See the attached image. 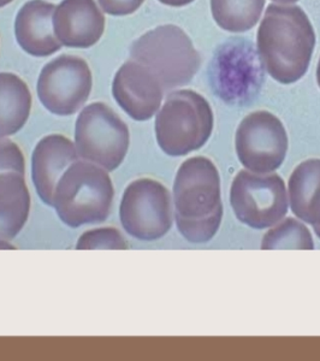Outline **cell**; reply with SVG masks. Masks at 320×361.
I'll use <instances>...</instances> for the list:
<instances>
[{
    "mask_svg": "<svg viewBox=\"0 0 320 361\" xmlns=\"http://www.w3.org/2000/svg\"><path fill=\"white\" fill-rule=\"evenodd\" d=\"M264 68L277 82L292 85L304 78L316 47V33L302 8L269 5L257 37Z\"/></svg>",
    "mask_w": 320,
    "mask_h": 361,
    "instance_id": "obj_1",
    "label": "cell"
},
{
    "mask_svg": "<svg viewBox=\"0 0 320 361\" xmlns=\"http://www.w3.org/2000/svg\"><path fill=\"white\" fill-rule=\"evenodd\" d=\"M177 229L192 243H206L216 236L223 219L222 189L217 166L206 157L182 163L173 183Z\"/></svg>",
    "mask_w": 320,
    "mask_h": 361,
    "instance_id": "obj_2",
    "label": "cell"
},
{
    "mask_svg": "<svg viewBox=\"0 0 320 361\" xmlns=\"http://www.w3.org/2000/svg\"><path fill=\"white\" fill-rule=\"evenodd\" d=\"M113 194L112 180L105 169L78 160L58 180L54 207L70 228L97 224L109 217Z\"/></svg>",
    "mask_w": 320,
    "mask_h": 361,
    "instance_id": "obj_3",
    "label": "cell"
},
{
    "mask_svg": "<svg viewBox=\"0 0 320 361\" xmlns=\"http://www.w3.org/2000/svg\"><path fill=\"white\" fill-rule=\"evenodd\" d=\"M154 126L160 149L170 157H183L209 141L214 132V111L195 90H176L168 95Z\"/></svg>",
    "mask_w": 320,
    "mask_h": 361,
    "instance_id": "obj_4",
    "label": "cell"
},
{
    "mask_svg": "<svg viewBox=\"0 0 320 361\" xmlns=\"http://www.w3.org/2000/svg\"><path fill=\"white\" fill-rule=\"evenodd\" d=\"M130 59L159 78L165 92L188 85L202 66V57L183 29L159 25L130 46Z\"/></svg>",
    "mask_w": 320,
    "mask_h": 361,
    "instance_id": "obj_5",
    "label": "cell"
},
{
    "mask_svg": "<svg viewBox=\"0 0 320 361\" xmlns=\"http://www.w3.org/2000/svg\"><path fill=\"white\" fill-rule=\"evenodd\" d=\"M265 80L264 66L253 44L234 37L218 47L209 64V82L214 93L230 105L251 102Z\"/></svg>",
    "mask_w": 320,
    "mask_h": 361,
    "instance_id": "obj_6",
    "label": "cell"
},
{
    "mask_svg": "<svg viewBox=\"0 0 320 361\" xmlns=\"http://www.w3.org/2000/svg\"><path fill=\"white\" fill-rule=\"evenodd\" d=\"M129 129L111 107L93 103L83 109L75 126L78 156L113 171L123 163L129 148Z\"/></svg>",
    "mask_w": 320,
    "mask_h": 361,
    "instance_id": "obj_7",
    "label": "cell"
},
{
    "mask_svg": "<svg viewBox=\"0 0 320 361\" xmlns=\"http://www.w3.org/2000/svg\"><path fill=\"white\" fill-rule=\"evenodd\" d=\"M285 183L276 173L241 170L230 187V205L240 222L253 229L271 228L288 212Z\"/></svg>",
    "mask_w": 320,
    "mask_h": 361,
    "instance_id": "obj_8",
    "label": "cell"
},
{
    "mask_svg": "<svg viewBox=\"0 0 320 361\" xmlns=\"http://www.w3.org/2000/svg\"><path fill=\"white\" fill-rule=\"evenodd\" d=\"M124 230L141 241H156L173 226L171 195L152 178H139L128 185L119 207Z\"/></svg>",
    "mask_w": 320,
    "mask_h": 361,
    "instance_id": "obj_9",
    "label": "cell"
},
{
    "mask_svg": "<svg viewBox=\"0 0 320 361\" xmlns=\"http://www.w3.org/2000/svg\"><path fill=\"white\" fill-rule=\"evenodd\" d=\"M288 147L289 140L282 121L264 110L246 116L235 135L238 160L252 173L276 171L283 164Z\"/></svg>",
    "mask_w": 320,
    "mask_h": 361,
    "instance_id": "obj_10",
    "label": "cell"
},
{
    "mask_svg": "<svg viewBox=\"0 0 320 361\" xmlns=\"http://www.w3.org/2000/svg\"><path fill=\"white\" fill-rule=\"evenodd\" d=\"M92 83L91 69L85 59L62 54L42 68L37 97L51 114L74 115L88 100Z\"/></svg>",
    "mask_w": 320,
    "mask_h": 361,
    "instance_id": "obj_11",
    "label": "cell"
},
{
    "mask_svg": "<svg viewBox=\"0 0 320 361\" xmlns=\"http://www.w3.org/2000/svg\"><path fill=\"white\" fill-rule=\"evenodd\" d=\"M165 90L147 66L129 59L119 68L112 82V94L121 109L135 121L152 118L161 106Z\"/></svg>",
    "mask_w": 320,
    "mask_h": 361,
    "instance_id": "obj_12",
    "label": "cell"
},
{
    "mask_svg": "<svg viewBox=\"0 0 320 361\" xmlns=\"http://www.w3.org/2000/svg\"><path fill=\"white\" fill-rule=\"evenodd\" d=\"M105 17L95 0H62L54 13L59 42L73 49H90L103 37Z\"/></svg>",
    "mask_w": 320,
    "mask_h": 361,
    "instance_id": "obj_13",
    "label": "cell"
},
{
    "mask_svg": "<svg viewBox=\"0 0 320 361\" xmlns=\"http://www.w3.org/2000/svg\"><path fill=\"white\" fill-rule=\"evenodd\" d=\"M78 152L66 136L52 134L37 142L32 157V178L39 197L54 206V188L70 165L78 161Z\"/></svg>",
    "mask_w": 320,
    "mask_h": 361,
    "instance_id": "obj_14",
    "label": "cell"
},
{
    "mask_svg": "<svg viewBox=\"0 0 320 361\" xmlns=\"http://www.w3.org/2000/svg\"><path fill=\"white\" fill-rule=\"evenodd\" d=\"M56 5L30 0L22 6L15 21V35L21 49L34 57H47L62 49L54 32Z\"/></svg>",
    "mask_w": 320,
    "mask_h": 361,
    "instance_id": "obj_15",
    "label": "cell"
},
{
    "mask_svg": "<svg viewBox=\"0 0 320 361\" xmlns=\"http://www.w3.org/2000/svg\"><path fill=\"white\" fill-rule=\"evenodd\" d=\"M288 194L292 212L300 221L320 226V159L304 160L294 169Z\"/></svg>",
    "mask_w": 320,
    "mask_h": 361,
    "instance_id": "obj_16",
    "label": "cell"
},
{
    "mask_svg": "<svg viewBox=\"0 0 320 361\" xmlns=\"http://www.w3.org/2000/svg\"><path fill=\"white\" fill-rule=\"evenodd\" d=\"M30 194L25 176L0 173V240L16 238L28 221Z\"/></svg>",
    "mask_w": 320,
    "mask_h": 361,
    "instance_id": "obj_17",
    "label": "cell"
},
{
    "mask_svg": "<svg viewBox=\"0 0 320 361\" xmlns=\"http://www.w3.org/2000/svg\"><path fill=\"white\" fill-rule=\"evenodd\" d=\"M30 109L32 94L25 81L11 73H0V137L21 130Z\"/></svg>",
    "mask_w": 320,
    "mask_h": 361,
    "instance_id": "obj_18",
    "label": "cell"
},
{
    "mask_svg": "<svg viewBox=\"0 0 320 361\" xmlns=\"http://www.w3.org/2000/svg\"><path fill=\"white\" fill-rule=\"evenodd\" d=\"M264 6L265 0H211L214 21L231 33L251 30L260 20Z\"/></svg>",
    "mask_w": 320,
    "mask_h": 361,
    "instance_id": "obj_19",
    "label": "cell"
},
{
    "mask_svg": "<svg viewBox=\"0 0 320 361\" xmlns=\"http://www.w3.org/2000/svg\"><path fill=\"white\" fill-rule=\"evenodd\" d=\"M261 250H313L312 234L302 221L285 218L264 235Z\"/></svg>",
    "mask_w": 320,
    "mask_h": 361,
    "instance_id": "obj_20",
    "label": "cell"
},
{
    "mask_svg": "<svg viewBox=\"0 0 320 361\" xmlns=\"http://www.w3.org/2000/svg\"><path fill=\"white\" fill-rule=\"evenodd\" d=\"M78 250H127L123 235L113 228L90 230L78 238Z\"/></svg>",
    "mask_w": 320,
    "mask_h": 361,
    "instance_id": "obj_21",
    "label": "cell"
},
{
    "mask_svg": "<svg viewBox=\"0 0 320 361\" xmlns=\"http://www.w3.org/2000/svg\"><path fill=\"white\" fill-rule=\"evenodd\" d=\"M17 173L25 176V161L21 148L11 140L0 137V173Z\"/></svg>",
    "mask_w": 320,
    "mask_h": 361,
    "instance_id": "obj_22",
    "label": "cell"
},
{
    "mask_svg": "<svg viewBox=\"0 0 320 361\" xmlns=\"http://www.w3.org/2000/svg\"><path fill=\"white\" fill-rule=\"evenodd\" d=\"M105 13L112 16H127L135 13L144 0H98Z\"/></svg>",
    "mask_w": 320,
    "mask_h": 361,
    "instance_id": "obj_23",
    "label": "cell"
},
{
    "mask_svg": "<svg viewBox=\"0 0 320 361\" xmlns=\"http://www.w3.org/2000/svg\"><path fill=\"white\" fill-rule=\"evenodd\" d=\"M161 4L168 5V6H173V8H181L185 5L193 3L194 0H159Z\"/></svg>",
    "mask_w": 320,
    "mask_h": 361,
    "instance_id": "obj_24",
    "label": "cell"
},
{
    "mask_svg": "<svg viewBox=\"0 0 320 361\" xmlns=\"http://www.w3.org/2000/svg\"><path fill=\"white\" fill-rule=\"evenodd\" d=\"M8 248H15V247L10 245L6 240H0V250H8Z\"/></svg>",
    "mask_w": 320,
    "mask_h": 361,
    "instance_id": "obj_25",
    "label": "cell"
},
{
    "mask_svg": "<svg viewBox=\"0 0 320 361\" xmlns=\"http://www.w3.org/2000/svg\"><path fill=\"white\" fill-rule=\"evenodd\" d=\"M273 1L282 3V4H292V3H296V1H299V0H273Z\"/></svg>",
    "mask_w": 320,
    "mask_h": 361,
    "instance_id": "obj_26",
    "label": "cell"
},
{
    "mask_svg": "<svg viewBox=\"0 0 320 361\" xmlns=\"http://www.w3.org/2000/svg\"><path fill=\"white\" fill-rule=\"evenodd\" d=\"M316 82H318V86L320 88V58L319 62H318V68H316Z\"/></svg>",
    "mask_w": 320,
    "mask_h": 361,
    "instance_id": "obj_27",
    "label": "cell"
},
{
    "mask_svg": "<svg viewBox=\"0 0 320 361\" xmlns=\"http://www.w3.org/2000/svg\"><path fill=\"white\" fill-rule=\"evenodd\" d=\"M13 0H0V8H4L5 5L10 4Z\"/></svg>",
    "mask_w": 320,
    "mask_h": 361,
    "instance_id": "obj_28",
    "label": "cell"
},
{
    "mask_svg": "<svg viewBox=\"0 0 320 361\" xmlns=\"http://www.w3.org/2000/svg\"><path fill=\"white\" fill-rule=\"evenodd\" d=\"M313 230H314L316 236L320 238V226H313Z\"/></svg>",
    "mask_w": 320,
    "mask_h": 361,
    "instance_id": "obj_29",
    "label": "cell"
}]
</instances>
